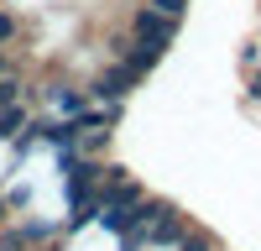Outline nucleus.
Instances as JSON below:
<instances>
[{
	"label": "nucleus",
	"mask_w": 261,
	"mask_h": 251,
	"mask_svg": "<svg viewBox=\"0 0 261 251\" xmlns=\"http://www.w3.org/2000/svg\"><path fill=\"white\" fill-rule=\"evenodd\" d=\"M172 32H178V21L172 16H157V11H136V42H157V47H167Z\"/></svg>",
	"instance_id": "nucleus-1"
},
{
	"label": "nucleus",
	"mask_w": 261,
	"mask_h": 251,
	"mask_svg": "<svg viewBox=\"0 0 261 251\" xmlns=\"http://www.w3.org/2000/svg\"><path fill=\"white\" fill-rule=\"evenodd\" d=\"M47 105H53V115H58V120H73L84 105H89V94L73 89V84H53V89H47Z\"/></svg>",
	"instance_id": "nucleus-2"
},
{
	"label": "nucleus",
	"mask_w": 261,
	"mask_h": 251,
	"mask_svg": "<svg viewBox=\"0 0 261 251\" xmlns=\"http://www.w3.org/2000/svg\"><path fill=\"white\" fill-rule=\"evenodd\" d=\"M21 131H27V110H21V105H6V110H0V141H16Z\"/></svg>",
	"instance_id": "nucleus-3"
},
{
	"label": "nucleus",
	"mask_w": 261,
	"mask_h": 251,
	"mask_svg": "<svg viewBox=\"0 0 261 251\" xmlns=\"http://www.w3.org/2000/svg\"><path fill=\"white\" fill-rule=\"evenodd\" d=\"M178 251H214V241L204 236V230H193V225H188V230H183V241H178Z\"/></svg>",
	"instance_id": "nucleus-4"
},
{
	"label": "nucleus",
	"mask_w": 261,
	"mask_h": 251,
	"mask_svg": "<svg viewBox=\"0 0 261 251\" xmlns=\"http://www.w3.org/2000/svg\"><path fill=\"white\" fill-rule=\"evenodd\" d=\"M16 99H21V79H16V73H0V110L16 105Z\"/></svg>",
	"instance_id": "nucleus-5"
},
{
	"label": "nucleus",
	"mask_w": 261,
	"mask_h": 251,
	"mask_svg": "<svg viewBox=\"0 0 261 251\" xmlns=\"http://www.w3.org/2000/svg\"><path fill=\"white\" fill-rule=\"evenodd\" d=\"M146 11H157V16H172V21H178V16L188 11V0H151Z\"/></svg>",
	"instance_id": "nucleus-6"
},
{
	"label": "nucleus",
	"mask_w": 261,
	"mask_h": 251,
	"mask_svg": "<svg viewBox=\"0 0 261 251\" xmlns=\"http://www.w3.org/2000/svg\"><path fill=\"white\" fill-rule=\"evenodd\" d=\"M251 94H256V99H261V68H256V73H251Z\"/></svg>",
	"instance_id": "nucleus-7"
},
{
	"label": "nucleus",
	"mask_w": 261,
	"mask_h": 251,
	"mask_svg": "<svg viewBox=\"0 0 261 251\" xmlns=\"http://www.w3.org/2000/svg\"><path fill=\"white\" fill-rule=\"evenodd\" d=\"M6 215H11V204H6V199H0V225H6Z\"/></svg>",
	"instance_id": "nucleus-8"
}]
</instances>
